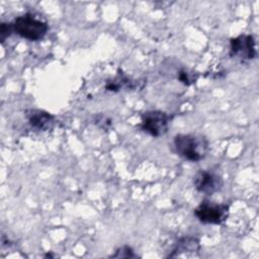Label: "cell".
I'll list each match as a JSON object with an SVG mask.
<instances>
[{"label": "cell", "instance_id": "cell-1", "mask_svg": "<svg viewBox=\"0 0 259 259\" xmlns=\"http://www.w3.org/2000/svg\"><path fill=\"white\" fill-rule=\"evenodd\" d=\"M173 145L176 153L190 162L204 159L208 153V141L203 136L179 134L174 137Z\"/></svg>", "mask_w": 259, "mask_h": 259}, {"label": "cell", "instance_id": "cell-2", "mask_svg": "<svg viewBox=\"0 0 259 259\" xmlns=\"http://www.w3.org/2000/svg\"><path fill=\"white\" fill-rule=\"evenodd\" d=\"M12 26L17 35L30 41L42 39L49 30L47 22L35 18L29 13L17 16L12 21Z\"/></svg>", "mask_w": 259, "mask_h": 259}, {"label": "cell", "instance_id": "cell-3", "mask_svg": "<svg viewBox=\"0 0 259 259\" xmlns=\"http://www.w3.org/2000/svg\"><path fill=\"white\" fill-rule=\"evenodd\" d=\"M229 213V205L204 200L195 209L194 215L202 224L221 225L226 221Z\"/></svg>", "mask_w": 259, "mask_h": 259}, {"label": "cell", "instance_id": "cell-4", "mask_svg": "<svg viewBox=\"0 0 259 259\" xmlns=\"http://www.w3.org/2000/svg\"><path fill=\"white\" fill-rule=\"evenodd\" d=\"M171 116L161 110H149L142 114L141 128L152 137H161L169 128Z\"/></svg>", "mask_w": 259, "mask_h": 259}, {"label": "cell", "instance_id": "cell-5", "mask_svg": "<svg viewBox=\"0 0 259 259\" xmlns=\"http://www.w3.org/2000/svg\"><path fill=\"white\" fill-rule=\"evenodd\" d=\"M230 56L241 60H253L257 56L256 41L252 34H240L230 40Z\"/></svg>", "mask_w": 259, "mask_h": 259}, {"label": "cell", "instance_id": "cell-6", "mask_svg": "<svg viewBox=\"0 0 259 259\" xmlns=\"http://www.w3.org/2000/svg\"><path fill=\"white\" fill-rule=\"evenodd\" d=\"M193 184L198 192L211 195L222 188L223 179L212 171L199 170L193 177Z\"/></svg>", "mask_w": 259, "mask_h": 259}, {"label": "cell", "instance_id": "cell-7", "mask_svg": "<svg viewBox=\"0 0 259 259\" xmlns=\"http://www.w3.org/2000/svg\"><path fill=\"white\" fill-rule=\"evenodd\" d=\"M25 117L32 128L40 132L52 130L56 121L55 116L50 112L35 108L27 109L25 111Z\"/></svg>", "mask_w": 259, "mask_h": 259}, {"label": "cell", "instance_id": "cell-8", "mask_svg": "<svg viewBox=\"0 0 259 259\" xmlns=\"http://www.w3.org/2000/svg\"><path fill=\"white\" fill-rule=\"evenodd\" d=\"M199 250H200L199 240L193 236H185L180 238L176 242L172 250V253L169 254V257H178L186 253L195 254V253H198Z\"/></svg>", "mask_w": 259, "mask_h": 259}, {"label": "cell", "instance_id": "cell-9", "mask_svg": "<svg viewBox=\"0 0 259 259\" xmlns=\"http://www.w3.org/2000/svg\"><path fill=\"white\" fill-rule=\"evenodd\" d=\"M177 79L184 85H191L197 79V76H194L193 72H190L187 69H181L177 72Z\"/></svg>", "mask_w": 259, "mask_h": 259}, {"label": "cell", "instance_id": "cell-10", "mask_svg": "<svg viewBox=\"0 0 259 259\" xmlns=\"http://www.w3.org/2000/svg\"><path fill=\"white\" fill-rule=\"evenodd\" d=\"M111 257H114V258H135V257H137V255L134 253V250L130 246H122V247L118 248Z\"/></svg>", "mask_w": 259, "mask_h": 259}, {"label": "cell", "instance_id": "cell-11", "mask_svg": "<svg viewBox=\"0 0 259 259\" xmlns=\"http://www.w3.org/2000/svg\"><path fill=\"white\" fill-rule=\"evenodd\" d=\"M13 31L12 22H2L0 25V40L3 44L6 38H8Z\"/></svg>", "mask_w": 259, "mask_h": 259}]
</instances>
